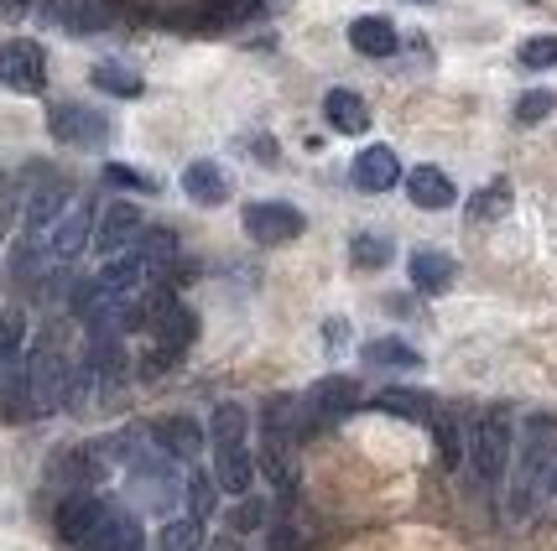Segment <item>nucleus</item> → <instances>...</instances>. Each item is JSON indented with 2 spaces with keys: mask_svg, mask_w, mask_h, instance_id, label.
I'll return each instance as SVG.
<instances>
[{
  "mask_svg": "<svg viewBox=\"0 0 557 551\" xmlns=\"http://www.w3.org/2000/svg\"><path fill=\"white\" fill-rule=\"evenodd\" d=\"M521 468H516V510L557 489V416H527L521 427Z\"/></svg>",
  "mask_w": 557,
  "mask_h": 551,
  "instance_id": "nucleus-1",
  "label": "nucleus"
},
{
  "mask_svg": "<svg viewBox=\"0 0 557 551\" xmlns=\"http://www.w3.org/2000/svg\"><path fill=\"white\" fill-rule=\"evenodd\" d=\"M69 385H73L69 360L52 343H37L22 370V380H16V416H48V411H58L69 401Z\"/></svg>",
  "mask_w": 557,
  "mask_h": 551,
  "instance_id": "nucleus-2",
  "label": "nucleus"
},
{
  "mask_svg": "<svg viewBox=\"0 0 557 551\" xmlns=\"http://www.w3.org/2000/svg\"><path fill=\"white\" fill-rule=\"evenodd\" d=\"M469 468L480 484H500L510 468V416L506 411H485L469 427Z\"/></svg>",
  "mask_w": 557,
  "mask_h": 551,
  "instance_id": "nucleus-3",
  "label": "nucleus"
},
{
  "mask_svg": "<svg viewBox=\"0 0 557 551\" xmlns=\"http://www.w3.org/2000/svg\"><path fill=\"white\" fill-rule=\"evenodd\" d=\"M360 406V380H349V375H329V380L308 385V396L297 401V416H302V431L308 427H329V422H339L349 411Z\"/></svg>",
  "mask_w": 557,
  "mask_h": 551,
  "instance_id": "nucleus-4",
  "label": "nucleus"
},
{
  "mask_svg": "<svg viewBox=\"0 0 557 551\" xmlns=\"http://www.w3.org/2000/svg\"><path fill=\"white\" fill-rule=\"evenodd\" d=\"M0 84L11 95H42L48 89V52L37 42H26V37H11L0 48Z\"/></svg>",
  "mask_w": 557,
  "mask_h": 551,
  "instance_id": "nucleus-5",
  "label": "nucleus"
},
{
  "mask_svg": "<svg viewBox=\"0 0 557 551\" xmlns=\"http://www.w3.org/2000/svg\"><path fill=\"white\" fill-rule=\"evenodd\" d=\"M48 136L63 146H104L110 136H115V125H110V115H99V110H89V104H52L48 110Z\"/></svg>",
  "mask_w": 557,
  "mask_h": 551,
  "instance_id": "nucleus-6",
  "label": "nucleus"
},
{
  "mask_svg": "<svg viewBox=\"0 0 557 551\" xmlns=\"http://www.w3.org/2000/svg\"><path fill=\"white\" fill-rule=\"evenodd\" d=\"M240 224L256 245H287L302 235V214H297L292 203H276V198H267V203H245Z\"/></svg>",
  "mask_w": 557,
  "mask_h": 551,
  "instance_id": "nucleus-7",
  "label": "nucleus"
},
{
  "mask_svg": "<svg viewBox=\"0 0 557 551\" xmlns=\"http://www.w3.org/2000/svg\"><path fill=\"white\" fill-rule=\"evenodd\" d=\"M214 448V484L219 494H250V484H256V458L245 448V437H214L209 442Z\"/></svg>",
  "mask_w": 557,
  "mask_h": 551,
  "instance_id": "nucleus-8",
  "label": "nucleus"
},
{
  "mask_svg": "<svg viewBox=\"0 0 557 551\" xmlns=\"http://www.w3.org/2000/svg\"><path fill=\"white\" fill-rule=\"evenodd\" d=\"M95 240V209L89 203H73L63 214L52 218L48 229V261H73V255H84Z\"/></svg>",
  "mask_w": 557,
  "mask_h": 551,
  "instance_id": "nucleus-9",
  "label": "nucleus"
},
{
  "mask_svg": "<svg viewBox=\"0 0 557 551\" xmlns=\"http://www.w3.org/2000/svg\"><path fill=\"white\" fill-rule=\"evenodd\" d=\"M104 479V458L95 448H73V453H58L48 463V484L58 494H89V484Z\"/></svg>",
  "mask_w": 557,
  "mask_h": 551,
  "instance_id": "nucleus-10",
  "label": "nucleus"
},
{
  "mask_svg": "<svg viewBox=\"0 0 557 551\" xmlns=\"http://www.w3.org/2000/svg\"><path fill=\"white\" fill-rule=\"evenodd\" d=\"M141 209H136V203H110V209H104V214H99V224H95V250L99 255H125V250H131V245L141 240Z\"/></svg>",
  "mask_w": 557,
  "mask_h": 551,
  "instance_id": "nucleus-11",
  "label": "nucleus"
},
{
  "mask_svg": "<svg viewBox=\"0 0 557 551\" xmlns=\"http://www.w3.org/2000/svg\"><path fill=\"white\" fill-rule=\"evenodd\" d=\"M78 551H146V536H141V526H136V515H125V510L110 504Z\"/></svg>",
  "mask_w": 557,
  "mask_h": 551,
  "instance_id": "nucleus-12",
  "label": "nucleus"
},
{
  "mask_svg": "<svg viewBox=\"0 0 557 551\" xmlns=\"http://www.w3.org/2000/svg\"><path fill=\"white\" fill-rule=\"evenodd\" d=\"M104 510L110 504L95 500V494H63V504H58V536H63V547H73V551L84 547Z\"/></svg>",
  "mask_w": 557,
  "mask_h": 551,
  "instance_id": "nucleus-13",
  "label": "nucleus"
},
{
  "mask_svg": "<svg viewBox=\"0 0 557 551\" xmlns=\"http://www.w3.org/2000/svg\"><path fill=\"white\" fill-rule=\"evenodd\" d=\"M349 177H355L360 192H391L401 183V162H396L391 146H364L360 156H355V167H349Z\"/></svg>",
  "mask_w": 557,
  "mask_h": 551,
  "instance_id": "nucleus-14",
  "label": "nucleus"
},
{
  "mask_svg": "<svg viewBox=\"0 0 557 551\" xmlns=\"http://www.w3.org/2000/svg\"><path fill=\"white\" fill-rule=\"evenodd\" d=\"M146 437L168 458H183V463H194V458L203 453V427H198L194 416H162V422H151Z\"/></svg>",
  "mask_w": 557,
  "mask_h": 551,
  "instance_id": "nucleus-15",
  "label": "nucleus"
},
{
  "mask_svg": "<svg viewBox=\"0 0 557 551\" xmlns=\"http://www.w3.org/2000/svg\"><path fill=\"white\" fill-rule=\"evenodd\" d=\"M256 11H261V0H203L194 11H183L177 22L188 26V32H224V26L250 22Z\"/></svg>",
  "mask_w": 557,
  "mask_h": 551,
  "instance_id": "nucleus-16",
  "label": "nucleus"
},
{
  "mask_svg": "<svg viewBox=\"0 0 557 551\" xmlns=\"http://www.w3.org/2000/svg\"><path fill=\"white\" fill-rule=\"evenodd\" d=\"M407 183V198H412L417 209H428V214H443V209H454L459 203V188H454V177L437 167H417L401 177Z\"/></svg>",
  "mask_w": 557,
  "mask_h": 551,
  "instance_id": "nucleus-17",
  "label": "nucleus"
},
{
  "mask_svg": "<svg viewBox=\"0 0 557 551\" xmlns=\"http://www.w3.org/2000/svg\"><path fill=\"white\" fill-rule=\"evenodd\" d=\"M183 192L194 198L198 209H219V203H230V172L219 167V162H188Z\"/></svg>",
  "mask_w": 557,
  "mask_h": 551,
  "instance_id": "nucleus-18",
  "label": "nucleus"
},
{
  "mask_svg": "<svg viewBox=\"0 0 557 551\" xmlns=\"http://www.w3.org/2000/svg\"><path fill=\"white\" fill-rule=\"evenodd\" d=\"M323 121L334 125L339 136H364L370 130V104L355 89H329L323 95Z\"/></svg>",
  "mask_w": 557,
  "mask_h": 551,
  "instance_id": "nucleus-19",
  "label": "nucleus"
},
{
  "mask_svg": "<svg viewBox=\"0 0 557 551\" xmlns=\"http://www.w3.org/2000/svg\"><path fill=\"white\" fill-rule=\"evenodd\" d=\"M407 271H412V287H417V291H428V297L448 291V287H454V276H459V265L448 261L443 250H412Z\"/></svg>",
  "mask_w": 557,
  "mask_h": 551,
  "instance_id": "nucleus-20",
  "label": "nucleus"
},
{
  "mask_svg": "<svg viewBox=\"0 0 557 551\" xmlns=\"http://www.w3.org/2000/svg\"><path fill=\"white\" fill-rule=\"evenodd\" d=\"M349 48L360 58H391L396 52V26L386 16H355L349 22Z\"/></svg>",
  "mask_w": 557,
  "mask_h": 551,
  "instance_id": "nucleus-21",
  "label": "nucleus"
},
{
  "mask_svg": "<svg viewBox=\"0 0 557 551\" xmlns=\"http://www.w3.org/2000/svg\"><path fill=\"white\" fill-rule=\"evenodd\" d=\"M69 209V183H42L26 198V235H48L52 218Z\"/></svg>",
  "mask_w": 557,
  "mask_h": 551,
  "instance_id": "nucleus-22",
  "label": "nucleus"
},
{
  "mask_svg": "<svg viewBox=\"0 0 557 551\" xmlns=\"http://www.w3.org/2000/svg\"><path fill=\"white\" fill-rule=\"evenodd\" d=\"M364 364H375V370H417L422 354H417L407 338H370L364 343Z\"/></svg>",
  "mask_w": 557,
  "mask_h": 551,
  "instance_id": "nucleus-23",
  "label": "nucleus"
},
{
  "mask_svg": "<svg viewBox=\"0 0 557 551\" xmlns=\"http://www.w3.org/2000/svg\"><path fill=\"white\" fill-rule=\"evenodd\" d=\"M391 255H396V245L391 235H375V229H360L355 240H349V261L360 265V271H386Z\"/></svg>",
  "mask_w": 557,
  "mask_h": 551,
  "instance_id": "nucleus-24",
  "label": "nucleus"
},
{
  "mask_svg": "<svg viewBox=\"0 0 557 551\" xmlns=\"http://www.w3.org/2000/svg\"><path fill=\"white\" fill-rule=\"evenodd\" d=\"M95 89H104V95H115V99H141V73L136 68H125V63H95Z\"/></svg>",
  "mask_w": 557,
  "mask_h": 551,
  "instance_id": "nucleus-25",
  "label": "nucleus"
},
{
  "mask_svg": "<svg viewBox=\"0 0 557 551\" xmlns=\"http://www.w3.org/2000/svg\"><path fill=\"white\" fill-rule=\"evenodd\" d=\"M375 411H391V416H407V422H428L433 416V396H422V390H381Z\"/></svg>",
  "mask_w": 557,
  "mask_h": 551,
  "instance_id": "nucleus-26",
  "label": "nucleus"
},
{
  "mask_svg": "<svg viewBox=\"0 0 557 551\" xmlns=\"http://www.w3.org/2000/svg\"><path fill=\"white\" fill-rule=\"evenodd\" d=\"M510 214V183L500 177V183H485V188L469 198V218H500Z\"/></svg>",
  "mask_w": 557,
  "mask_h": 551,
  "instance_id": "nucleus-27",
  "label": "nucleus"
},
{
  "mask_svg": "<svg viewBox=\"0 0 557 551\" xmlns=\"http://www.w3.org/2000/svg\"><path fill=\"white\" fill-rule=\"evenodd\" d=\"M183 494H188V504H194V521H203L209 510H214V500H219V484H214V474H188L183 479Z\"/></svg>",
  "mask_w": 557,
  "mask_h": 551,
  "instance_id": "nucleus-28",
  "label": "nucleus"
},
{
  "mask_svg": "<svg viewBox=\"0 0 557 551\" xmlns=\"http://www.w3.org/2000/svg\"><path fill=\"white\" fill-rule=\"evenodd\" d=\"M553 110H557V95H553V89H532V95L516 99V121H521V125H542L547 115H553Z\"/></svg>",
  "mask_w": 557,
  "mask_h": 551,
  "instance_id": "nucleus-29",
  "label": "nucleus"
},
{
  "mask_svg": "<svg viewBox=\"0 0 557 551\" xmlns=\"http://www.w3.org/2000/svg\"><path fill=\"white\" fill-rule=\"evenodd\" d=\"M516 58H521V68H553L557 63V37H527Z\"/></svg>",
  "mask_w": 557,
  "mask_h": 551,
  "instance_id": "nucleus-30",
  "label": "nucleus"
},
{
  "mask_svg": "<svg viewBox=\"0 0 557 551\" xmlns=\"http://www.w3.org/2000/svg\"><path fill=\"white\" fill-rule=\"evenodd\" d=\"M26 343V323L22 317H11V312H0V364H11L16 354H22Z\"/></svg>",
  "mask_w": 557,
  "mask_h": 551,
  "instance_id": "nucleus-31",
  "label": "nucleus"
},
{
  "mask_svg": "<svg viewBox=\"0 0 557 551\" xmlns=\"http://www.w3.org/2000/svg\"><path fill=\"white\" fill-rule=\"evenodd\" d=\"M428 427L437 431V453H443V463H459V427H454L437 406H433V416H428Z\"/></svg>",
  "mask_w": 557,
  "mask_h": 551,
  "instance_id": "nucleus-32",
  "label": "nucleus"
},
{
  "mask_svg": "<svg viewBox=\"0 0 557 551\" xmlns=\"http://www.w3.org/2000/svg\"><path fill=\"white\" fill-rule=\"evenodd\" d=\"M198 547V521H168L162 526V551H194Z\"/></svg>",
  "mask_w": 557,
  "mask_h": 551,
  "instance_id": "nucleus-33",
  "label": "nucleus"
},
{
  "mask_svg": "<svg viewBox=\"0 0 557 551\" xmlns=\"http://www.w3.org/2000/svg\"><path fill=\"white\" fill-rule=\"evenodd\" d=\"M104 183L131 188V192H157V177H146V172H136V167H121V162H110V167H104Z\"/></svg>",
  "mask_w": 557,
  "mask_h": 551,
  "instance_id": "nucleus-34",
  "label": "nucleus"
},
{
  "mask_svg": "<svg viewBox=\"0 0 557 551\" xmlns=\"http://www.w3.org/2000/svg\"><path fill=\"white\" fill-rule=\"evenodd\" d=\"M267 521V504H256L250 494H240V510H235V530H256Z\"/></svg>",
  "mask_w": 557,
  "mask_h": 551,
  "instance_id": "nucleus-35",
  "label": "nucleus"
},
{
  "mask_svg": "<svg viewBox=\"0 0 557 551\" xmlns=\"http://www.w3.org/2000/svg\"><path fill=\"white\" fill-rule=\"evenodd\" d=\"M0 5H5V11H26L32 0H0Z\"/></svg>",
  "mask_w": 557,
  "mask_h": 551,
  "instance_id": "nucleus-36",
  "label": "nucleus"
},
{
  "mask_svg": "<svg viewBox=\"0 0 557 551\" xmlns=\"http://www.w3.org/2000/svg\"><path fill=\"white\" fill-rule=\"evenodd\" d=\"M0 229H5V177H0Z\"/></svg>",
  "mask_w": 557,
  "mask_h": 551,
  "instance_id": "nucleus-37",
  "label": "nucleus"
}]
</instances>
